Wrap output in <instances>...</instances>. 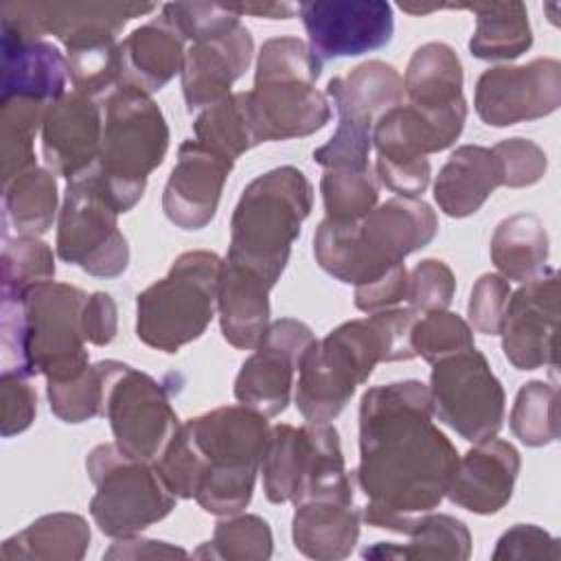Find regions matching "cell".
Listing matches in <instances>:
<instances>
[{
	"instance_id": "obj_1",
	"label": "cell",
	"mask_w": 561,
	"mask_h": 561,
	"mask_svg": "<svg viewBox=\"0 0 561 561\" xmlns=\"http://www.w3.org/2000/svg\"><path fill=\"white\" fill-rule=\"evenodd\" d=\"M432 419L423 381H392L362 394L355 480L368 500L362 519L370 526L405 535L445 497L460 456Z\"/></svg>"
},
{
	"instance_id": "obj_2",
	"label": "cell",
	"mask_w": 561,
	"mask_h": 561,
	"mask_svg": "<svg viewBox=\"0 0 561 561\" xmlns=\"http://www.w3.org/2000/svg\"><path fill=\"white\" fill-rule=\"evenodd\" d=\"M416 311L390 307L348 320L305 351L298 366L296 408L311 423L333 421L379 362H410Z\"/></svg>"
},
{
	"instance_id": "obj_3",
	"label": "cell",
	"mask_w": 561,
	"mask_h": 561,
	"mask_svg": "<svg viewBox=\"0 0 561 561\" xmlns=\"http://www.w3.org/2000/svg\"><path fill=\"white\" fill-rule=\"evenodd\" d=\"M88 294L75 285L46 280L18 300H0L2 370L28 377L68 379L90 366L81 313Z\"/></svg>"
},
{
	"instance_id": "obj_4",
	"label": "cell",
	"mask_w": 561,
	"mask_h": 561,
	"mask_svg": "<svg viewBox=\"0 0 561 561\" xmlns=\"http://www.w3.org/2000/svg\"><path fill=\"white\" fill-rule=\"evenodd\" d=\"M438 232L432 206L419 197H390L359 221L322 219L313 234L316 263L346 285H368Z\"/></svg>"
},
{
	"instance_id": "obj_5",
	"label": "cell",
	"mask_w": 561,
	"mask_h": 561,
	"mask_svg": "<svg viewBox=\"0 0 561 561\" xmlns=\"http://www.w3.org/2000/svg\"><path fill=\"white\" fill-rule=\"evenodd\" d=\"M311 204V182L291 164L254 178L232 210L226 261L250 270L274 287Z\"/></svg>"
},
{
	"instance_id": "obj_6",
	"label": "cell",
	"mask_w": 561,
	"mask_h": 561,
	"mask_svg": "<svg viewBox=\"0 0 561 561\" xmlns=\"http://www.w3.org/2000/svg\"><path fill=\"white\" fill-rule=\"evenodd\" d=\"M202 465L195 502L210 515L241 513L254 493L270 434L267 416L248 405H221L182 423Z\"/></svg>"
},
{
	"instance_id": "obj_7",
	"label": "cell",
	"mask_w": 561,
	"mask_h": 561,
	"mask_svg": "<svg viewBox=\"0 0 561 561\" xmlns=\"http://www.w3.org/2000/svg\"><path fill=\"white\" fill-rule=\"evenodd\" d=\"M322 61L302 39L283 35L263 42L254 88L248 90L259 142L305 138L329 123V96L316 88Z\"/></svg>"
},
{
	"instance_id": "obj_8",
	"label": "cell",
	"mask_w": 561,
	"mask_h": 561,
	"mask_svg": "<svg viewBox=\"0 0 561 561\" xmlns=\"http://www.w3.org/2000/svg\"><path fill=\"white\" fill-rule=\"evenodd\" d=\"M103 134L92 167L118 213L131 210L169 149V125L156 101L136 90H116L101 101Z\"/></svg>"
},
{
	"instance_id": "obj_9",
	"label": "cell",
	"mask_w": 561,
	"mask_h": 561,
	"mask_svg": "<svg viewBox=\"0 0 561 561\" xmlns=\"http://www.w3.org/2000/svg\"><path fill=\"white\" fill-rule=\"evenodd\" d=\"M224 259L208 250L180 254L167 276L136 296V335L142 344L178 353L197 340L217 309Z\"/></svg>"
},
{
	"instance_id": "obj_10",
	"label": "cell",
	"mask_w": 561,
	"mask_h": 561,
	"mask_svg": "<svg viewBox=\"0 0 561 561\" xmlns=\"http://www.w3.org/2000/svg\"><path fill=\"white\" fill-rule=\"evenodd\" d=\"M263 491L272 504L309 500L355 502L340 436L331 423L270 427L261 458Z\"/></svg>"
},
{
	"instance_id": "obj_11",
	"label": "cell",
	"mask_w": 561,
	"mask_h": 561,
	"mask_svg": "<svg viewBox=\"0 0 561 561\" xmlns=\"http://www.w3.org/2000/svg\"><path fill=\"white\" fill-rule=\"evenodd\" d=\"M85 469L96 489L90 500V515L99 530L112 539L140 535L175 506L178 497L156 465L125 454L116 443L96 445L85 458Z\"/></svg>"
},
{
	"instance_id": "obj_12",
	"label": "cell",
	"mask_w": 561,
	"mask_h": 561,
	"mask_svg": "<svg viewBox=\"0 0 561 561\" xmlns=\"http://www.w3.org/2000/svg\"><path fill=\"white\" fill-rule=\"evenodd\" d=\"M337 110V129L313 151L324 169H366L373 129L381 114L403 101V77L392 64L368 59L344 77H333L324 92Z\"/></svg>"
},
{
	"instance_id": "obj_13",
	"label": "cell",
	"mask_w": 561,
	"mask_h": 561,
	"mask_svg": "<svg viewBox=\"0 0 561 561\" xmlns=\"http://www.w3.org/2000/svg\"><path fill=\"white\" fill-rule=\"evenodd\" d=\"M96 366L103 383L101 416L110 421L114 443L138 460H158L182 425L164 386L116 359H103Z\"/></svg>"
},
{
	"instance_id": "obj_14",
	"label": "cell",
	"mask_w": 561,
	"mask_h": 561,
	"mask_svg": "<svg viewBox=\"0 0 561 561\" xmlns=\"http://www.w3.org/2000/svg\"><path fill=\"white\" fill-rule=\"evenodd\" d=\"M118 215L92 169L68 180L57 219V256L90 276H121L129 265V245Z\"/></svg>"
},
{
	"instance_id": "obj_15",
	"label": "cell",
	"mask_w": 561,
	"mask_h": 561,
	"mask_svg": "<svg viewBox=\"0 0 561 561\" xmlns=\"http://www.w3.org/2000/svg\"><path fill=\"white\" fill-rule=\"evenodd\" d=\"M432 366L427 388L434 416L469 443L493 438L504 421V388L486 357L471 346Z\"/></svg>"
},
{
	"instance_id": "obj_16",
	"label": "cell",
	"mask_w": 561,
	"mask_h": 561,
	"mask_svg": "<svg viewBox=\"0 0 561 561\" xmlns=\"http://www.w3.org/2000/svg\"><path fill=\"white\" fill-rule=\"evenodd\" d=\"M156 11L138 2H2L0 28L22 37L55 35L66 53L114 46L129 20Z\"/></svg>"
},
{
	"instance_id": "obj_17",
	"label": "cell",
	"mask_w": 561,
	"mask_h": 561,
	"mask_svg": "<svg viewBox=\"0 0 561 561\" xmlns=\"http://www.w3.org/2000/svg\"><path fill=\"white\" fill-rule=\"evenodd\" d=\"M559 105L561 64L552 57H537L524 66H493L476 81L473 107L491 127L543 118Z\"/></svg>"
},
{
	"instance_id": "obj_18",
	"label": "cell",
	"mask_w": 561,
	"mask_h": 561,
	"mask_svg": "<svg viewBox=\"0 0 561 561\" xmlns=\"http://www.w3.org/2000/svg\"><path fill=\"white\" fill-rule=\"evenodd\" d=\"M313 340V331L296 318L270 322L263 340L239 368L234 399L267 419L285 412L291 399L294 373Z\"/></svg>"
},
{
	"instance_id": "obj_19",
	"label": "cell",
	"mask_w": 561,
	"mask_h": 561,
	"mask_svg": "<svg viewBox=\"0 0 561 561\" xmlns=\"http://www.w3.org/2000/svg\"><path fill=\"white\" fill-rule=\"evenodd\" d=\"M559 272L546 267L508 296L502 320V351L517 370L557 368Z\"/></svg>"
},
{
	"instance_id": "obj_20",
	"label": "cell",
	"mask_w": 561,
	"mask_h": 561,
	"mask_svg": "<svg viewBox=\"0 0 561 561\" xmlns=\"http://www.w3.org/2000/svg\"><path fill=\"white\" fill-rule=\"evenodd\" d=\"M298 15L320 61L383 48L394 33L392 7L383 0L302 2Z\"/></svg>"
},
{
	"instance_id": "obj_21",
	"label": "cell",
	"mask_w": 561,
	"mask_h": 561,
	"mask_svg": "<svg viewBox=\"0 0 561 561\" xmlns=\"http://www.w3.org/2000/svg\"><path fill=\"white\" fill-rule=\"evenodd\" d=\"M467 101L430 110L414 103H399L379 116L373 129L377 160L388 164H412L430 153L451 147L462 134Z\"/></svg>"
},
{
	"instance_id": "obj_22",
	"label": "cell",
	"mask_w": 561,
	"mask_h": 561,
	"mask_svg": "<svg viewBox=\"0 0 561 561\" xmlns=\"http://www.w3.org/2000/svg\"><path fill=\"white\" fill-rule=\"evenodd\" d=\"M232 160L197 140H184L162 191V210L182 230L206 228L219 206Z\"/></svg>"
},
{
	"instance_id": "obj_23",
	"label": "cell",
	"mask_w": 561,
	"mask_h": 561,
	"mask_svg": "<svg viewBox=\"0 0 561 561\" xmlns=\"http://www.w3.org/2000/svg\"><path fill=\"white\" fill-rule=\"evenodd\" d=\"M101 134V103L81 92H66L44 116L42 153L46 169L66 180L83 175L99 160Z\"/></svg>"
},
{
	"instance_id": "obj_24",
	"label": "cell",
	"mask_w": 561,
	"mask_h": 561,
	"mask_svg": "<svg viewBox=\"0 0 561 561\" xmlns=\"http://www.w3.org/2000/svg\"><path fill=\"white\" fill-rule=\"evenodd\" d=\"M254 39L239 22L213 37L193 42L182 61V94L188 112L206 110L230 94L232 83L248 70Z\"/></svg>"
},
{
	"instance_id": "obj_25",
	"label": "cell",
	"mask_w": 561,
	"mask_h": 561,
	"mask_svg": "<svg viewBox=\"0 0 561 561\" xmlns=\"http://www.w3.org/2000/svg\"><path fill=\"white\" fill-rule=\"evenodd\" d=\"M519 467V451L508 440L493 436L476 443L458 458L445 495L469 513L493 515L508 504Z\"/></svg>"
},
{
	"instance_id": "obj_26",
	"label": "cell",
	"mask_w": 561,
	"mask_h": 561,
	"mask_svg": "<svg viewBox=\"0 0 561 561\" xmlns=\"http://www.w3.org/2000/svg\"><path fill=\"white\" fill-rule=\"evenodd\" d=\"M184 42L180 31L162 13L134 28L116 46L118 88L147 96L162 90L182 70Z\"/></svg>"
},
{
	"instance_id": "obj_27",
	"label": "cell",
	"mask_w": 561,
	"mask_h": 561,
	"mask_svg": "<svg viewBox=\"0 0 561 561\" xmlns=\"http://www.w3.org/2000/svg\"><path fill=\"white\" fill-rule=\"evenodd\" d=\"M0 96H28L53 105L66 94L68 59L55 44L4 28H0Z\"/></svg>"
},
{
	"instance_id": "obj_28",
	"label": "cell",
	"mask_w": 561,
	"mask_h": 561,
	"mask_svg": "<svg viewBox=\"0 0 561 561\" xmlns=\"http://www.w3.org/2000/svg\"><path fill=\"white\" fill-rule=\"evenodd\" d=\"M270 285L245 267L224 259L217 313L224 340L239 348H256L270 327Z\"/></svg>"
},
{
	"instance_id": "obj_29",
	"label": "cell",
	"mask_w": 561,
	"mask_h": 561,
	"mask_svg": "<svg viewBox=\"0 0 561 561\" xmlns=\"http://www.w3.org/2000/svg\"><path fill=\"white\" fill-rule=\"evenodd\" d=\"M497 186H502V167L493 149L462 145L440 167L434 199L447 217L462 219L478 213Z\"/></svg>"
},
{
	"instance_id": "obj_30",
	"label": "cell",
	"mask_w": 561,
	"mask_h": 561,
	"mask_svg": "<svg viewBox=\"0 0 561 561\" xmlns=\"http://www.w3.org/2000/svg\"><path fill=\"white\" fill-rule=\"evenodd\" d=\"M362 508L342 500H309L296 506L291 539L300 554L316 561L346 559L359 539Z\"/></svg>"
},
{
	"instance_id": "obj_31",
	"label": "cell",
	"mask_w": 561,
	"mask_h": 561,
	"mask_svg": "<svg viewBox=\"0 0 561 561\" xmlns=\"http://www.w3.org/2000/svg\"><path fill=\"white\" fill-rule=\"evenodd\" d=\"M443 9H469L476 15L469 50L478 59L511 61L533 46V28L524 2L445 4Z\"/></svg>"
},
{
	"instance_id": "obj_32",
	"label": "cell",
	"mask_w": 561,
	"mask_h": 561,
	"mask_svg": "<svg viewBox=\"0 0 561 561\" xmlns=\"http://www.w3.org/2000/svg\"><path fill=\"white\" fill-rule=\"evenodd\" d=\"M90 526L77 513H48L2 541L0 559L79 561L90 546Z\"/></svg>"
},
{
	"instance_id": "obj_33",
	"label": "cell",
	"mask_w": 561,
	"mask_h": 561,
	"mask_svg": "<svg viewBox=\"0 0 561 561\" xmlns=\"http://www.w3.org/2000/svg\"><path fill=\"white\" fill-rule=\"evenodd\" d=\"M403 92L419 107L440 110L462 103V64L445 42L419 46L403 75Z\"/></svg>"
},
{
	"instance_id": "obj_34",
	"label": "cell",
	"mask_w": 561,
	"mask_h": 561,
	"mask_svg": "<svg viewBox=\"0 0 561 561\" xmlns=\"http://www.w3.org/2000/svg\"><path fill=\"white\" fill-rule=\"evenodd\" d=\"M550 239L543 221L533 213L502 219L491 237V261L506 280L526 283L546 270Z\"/></svg>"
},
{
	"instance_id": "obj_35",
	"label": "cell",
	"mask_w": 561,
	"mask_h": 561,
	"mask_svg": "<svg viewBox=\"0 0 561 561\" xmlns=\"http://www.w3.org/2000/svg\"><path fill=\"white\" fill-rule=\"evenodd\" d=\"M408 543L379 541L362 552L366 559H456L471 554V533L465 522L445 513L421 515L410 530Z\"/></svg>"
},
{
	"instance_id": "obj_36",
	"label": "cell",
	"mask_w": 561,
	"mask_h": 561,
	"mask_svg": "<svg viewBox=\"0 0 561 561\" xmlns=\"http://www.w3.org/2000/svg\"><path fill=\"white\" fill-rule=\"evenodd\" d=\"M4 221L15 234L42 237L57 215V180L50 169L33 167L4 184Z\"/></svg>"
},
{
	"instance_id": "obj_37",
	"label": "cell",
	"mask_w": 561,
	"mask_h": 561,
	"mask_svg": "<svg viewBox=\"0 0 561 561\" xmlns=\"http://www.w3.org/2000/svg\"><path fill=\"white\" fill-rule=\"evenodd\" d=\"M48 103L28 96H0V173L9 184L20 173L37 167L33 140L44 125Z\"/></svg>"
},
{
	"instance_id": "obj_38",
	"label": "cell",
	"mask_w": 561,
	"mask_h": 561,
	"mask_svg": "<svg viewBox=\"0 0 561 561\" xmlns=\"http://www.w3.org/2000/svg\"><path fill=\"white\" fill-rule=\"evenodd\" d=\"M193 134L197 142L232 162L241 153L261 145L250 118L248 92L228 94L215 105L202 110L193 123Z\"/></svg>"
},
{
	"instance_id": "obj_39",
	"label": "cell",
	"mask_w": 561,
	"mask_h": 561,
	"mask_svg": "<svg viewBox=\"0 0 561 561\" xmlns=\"http://www.w3.org/2000/svg\"><path fill=\"white\" fill-rule=\"evenodd\" d=\"M274 539L270 524L259 515H226L215 524L213 539L202 543L193 554L197 559L228 561H265L272 557Z\"/></svg>"
},
{
	"instance_id": "obj_40",
	"label": "cell",
	"mask_w": 561,
	"mask_h": 561,
	"mask_svg": "<svg viewBox=\"0 0 561 561\" xmlns=\"http://www.w3.org/2000/svg\"><path fill=\"white\" fill-rule=\"evenodd\" d=\"M320 193L327 219L337 224H351L359 221L377 206L379 182L370 167L324 169L320 180Z\"/></svg>"
},
{
	"instance_id": "obj_41",
	"label": "cell",
	"mask_w": 561,
	"mask_h": 561,
	"mask_svg": "<svg viewBox=\"0 0 561 561\" xmlns=\"http://www.w3.org/2000/svg\"><path fill=\"white\" fill-rule=\"evenodd\" d=\"M2 298L18 300L28 287L55 278V256L39 237L2 234Z\"/></svg>"
},
{
	"instance_id": "obj_42",
	"label": "cell",
	"mask_w": 561,
	"mask_h": 561,
	"mask_svg": "<svg viewBox=\"0 0 561 561\" xmlns=\"http://www.w3.org/2000/svg\"><path fill=\"white\" fill-rule=\"evenodd\" d=\"M559 392L552 383L533 379L524 383L511 410V432L528 447H543L559 438Z\"/></svg>"
},
{
	"instance_id": "obj_43",
	"label": "cell",
	"mask_w": 561,
	"mask_h": 561,
	"mask_svg": "<svg viewBox=\"0 0 561 561\" xmlns=\"http://www.w3.org/2000/svg\"><path fill=\"white\" fill-rule=\"evenodd\" d=\"M46 397L50 412L64 423H85L101 416L103 383L96 364L68 379H48Z\"/></svg>"
},
{
	"instance_id": "obj_44",
	"label": "cell",
	"mask_w": 561,
	"mask_h": 561,
	"mask_svg": "<svg viewBox=\"0 0 561 561\" xmlns=\"http://www.w3.org/2000/svg\"><path fill=\"white\" fill-rule=\"evenodd\" d=\"M410 337L416 357H423L430 364L476 346L469 322L447 309L416 318Z\"/></svg>"
},
{
	"instance_id": "obj_45",
	"label": "cell",
	"mask_w": 561,
	"mask_h": 561,
	"mask_svg": "<svg viewBox=\"0 0 561 561\" xmlns=\"http://www.w3.org/2000/svg\"><path fill=\"white\" fill-rule=\"evenodd\" d=\"M160 13L184 39H191V44L224 33L241 22L230 4L217 2H169Z\"/></svg>"
},
{
	"instance_id": "obj_46",
	"label": "cell",
	"mask_w": 561,
	"mask_h": 561,
	"mask_svg": "<svg viewBox=\"0 0 561 561\" xmlns=\"http://www.w3.org/2000/svg\"><path fill=\"white\" fill-rule=\"evenodd\" d=\"M456 291V278L451 267L440 259H423L408 274L410 309L416 313L443 311L449 307Z\"/></svg>"
},
{
	"instance_id": "obj_47",
	"label": "cell",
	"mask_w": 561,
	"mask_h": 561,
	"mask_svg": "<svg viewBox=\"0 0 561 561\" xmlns=\"http://www.w3.org/2000/svg\"><path fill=\"white\" fill-rule=\"evenodd\" d=\"M502 167V186L524 188L537 184L548 169L546 151L528 138H504L493 147Z\"/></svg>"
},
{
	"instance_id": "obj_48",
	"label": "cell",
	"mask_w": 561,
	"mask_h": 561,
	"mask_svg": "<svg viewBox=\"0 0 561 561\" xmlns=\"http://www.w3.org/2000/svg\"><path fill=\"white\" fill-rule=\"evenodd\" d=\"M511 296L508 280L500 274H482L471 289L467 316L471 327L484 335H500L506 302Z\"/></svg>"
},
{
	"instance_id": "obj_49",
	"label": "cell",
	"mask_w": 561,
	"mask_h": 561,
	"mask_svg": "<svg viewBox=\"0 0 561 561\" xmlns=\"http://www.w3.org/2000/svg\"><path fill=\"white\" fill-rule=\"evenodd\" d=\"M0 401H2L0 432L4 438L15 436L31 427L37 412V394L28 381V375L18 370H2Z\"/></svg>"
},
{
	"instance_id": "obj_50",
	"label": "cell",
	"mask_w": 561,
	"mask_h": 561,
	"mask_svg": "<svg viewBox=\"0 0 561 561\" xmlns=\"http://www.w3.org/2000/svg\"><path fill=\"white\" fill-rule=\"evenodd\" d=\"M491 559L493 561H508V559L559 561L561 546L557 537H552L550 533H546L535 524H515L497 539Z\"/></svg>"
},
{
	"instance_id": "obj_51",
	"label": "cell",
	"mask_w": 561,
	"mask_h": 561,
	"mask_svg": "<svg viewBox=\"0 0 561 561\" xmlns=\"http://www.w3.org/2000/svg\"><path fill=\"white\" fill-rule=\"evenodd\" d=\"M408 296V270L405 265H394L383 276L368 285L355 287V307L359 311L373 313L381 309H390Z\"/></svg>"
},
{
	"instance_id": "obj_52",
	"label": "cell",
	"mask_w": 561,
	"mask_h": 561,
	"mask_svg": "<svg viewBox=\"0 0 561 561\" xmlns=\"http://www.w3.org/2000/svg\"><path fill=\"white\" fill-rule=\"evenodd\" d=\"M81 331L85 342L94 346H107L118 331L116 302L105 291H94L88 296L81 313Z\"/></svg>"
},
{
	"instance_id": "obj_53",
	"label": "cell",
	"mask_w": 561,
	"mask_h": 561,
	"mask_svg": "<svg viewBox=\"0 0 561 561\" xmlns=\"http://www.w3.org/2000/svg\"><path fill=\"white\" fill-rule=\"evenodd\" d=\"M375 175L388 191L397 197H419L430 186L432 167L430 160H419L412 164H388L375 160Z\"/></svg>"
},
{
	"instance_id": "obj_54",
	"label": "cell",
	"mask_w": 561,
	"mask_h": 561,
	"mask_svg": "<svg viewBox=\"0 0 561 561\" xmlns=\"http://www.w3.org/2000/svg\"><path fill=\"white\" fill-rule=\"evenodd\" d=\"M105 559H169V557H188L184 548H178L167 541L142 539L138 535L116 539L105 552Z\"/></svg>"
},
{
	"instance_id": "obj_55",
	"label": "cell",
	"mask_w": 561,
	"mask_h": 561,
	"mask_svg": "<svg viewBox=\"0 0 561 561\" xmlns=\"http://www.w3.org/2000/svg\"><path fill=\"white\" fill-rule=\"evenodd\" d=\"M234 13L241 15H256V18H270V20H287L294 13H298L296 4L289 2H263V4H230Z\"/></svg>"
}]
</instances>
